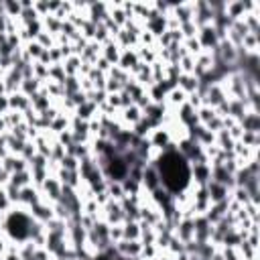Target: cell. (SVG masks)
I'll list each match as a JSON object with an SVG mask.
<instances>
[{"mask_svg": "<svg viewBox=\"0 0 260 260\" xmlns=\"http://www.w3.org/2000/svg\"><path fill=\"white\" fill-rule=\"evenodd\" d=\"M160 173H162L165 183L175 191L185 185L187 175H189L187 173V165L179 154H167L165 156V165L160 162Z\"/></svg>", "mask_w": 260, "mask_h": 260, "instance_id": "cell-1", "label": "cell"}]
</instances>
